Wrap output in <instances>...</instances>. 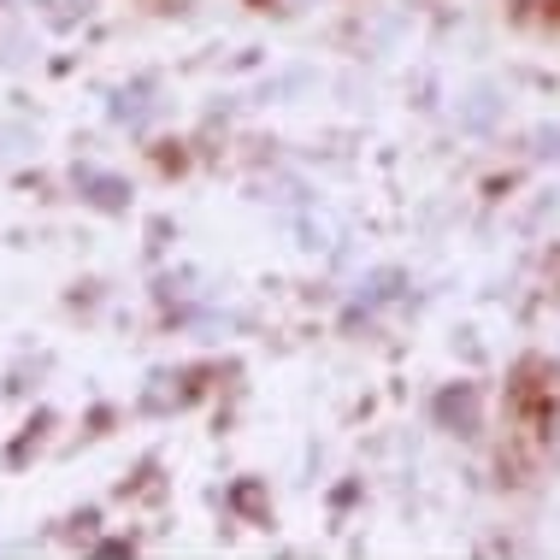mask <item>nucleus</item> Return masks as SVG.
Here are the masks:
<instances>
[{
	"label": "nucleus",
	"mask_w": 560,
	"mask_h": 560,
	"mask_svg": "<svg viewBox=\"0 0 560 560\" xmlns=\"http://www.w3.org/2000/svg\"><path fill=\"white\" fill-rule=\"evenodd\" d=\"M278 7H283V12H301V7H313V0H278Z\"/></svg>",
	"instance_id": "nucleus-1"
}]
</instances>
